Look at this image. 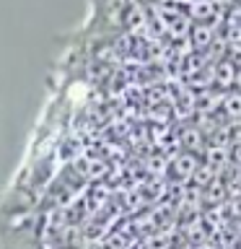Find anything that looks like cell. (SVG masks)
I'll use <instances>...</instances> for the list:
<instances>
[{
  "label": "cell",
  "instance_id": "6da1fadb",
  "mask_svg": "<svg viewBox=\"0 0 241 249\" xmlns=\"http://www.w3.org/2000/svg\"><path fill=\"white\" fill-rule=\"evenodd\" d=\"M225 112L233 114V117L241 114V96H239V93H236V96H228V99H225Z\"/></svg>",
  "mask_w": 241,
  "mask_h": 249
},
{
  "label": "cell",
  "instance_id": "7a4b0ae2",
  "mask_svg": "<svg viewBox=\"0 0 241 249\" xmlns=\"http://www.w3.org/2000/svg\"><path fill=\"white\" fill-rule=\"evenodd\" d=\"M233 86L239 89V93H241V68L236 70V75H233Z\"/></svg>",
  "mask_w": 241,
  "mask_h": 249
}]
</instances>
